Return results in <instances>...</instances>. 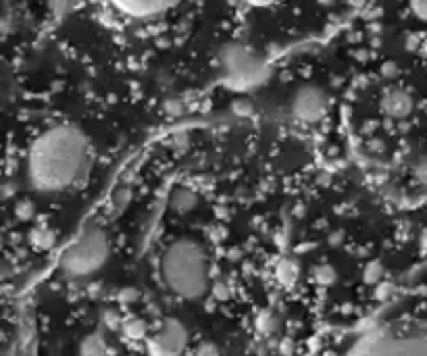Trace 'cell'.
<instances>
[{
	"instance_id": "5bb4252c",
	"label": "cell",
	"mask_w": 427,
	"mask_h": 356,
	"mask_svg": "<svg viewBox=\"0 0 427 356\" xmlns=\"http://www.w3.org/2000/svg\"><path fill=\"white\" fill-rule=\"evenodd\" d=\"M0 240H2V238H0Z\"/></svg>"
},
{
	"instance_id": "8992f818",
	"label": "cell",
	"mask_w": 427,
	"mask_h": 356,
	"mask_svg": "<svg viewBox=\"0 0 427 356\" xmlns=\"http://www.w3.org/2000/svg\"><path fill=\"white\" fill-rule=\"evenodd\" d=\"M115 11L132 19H152L163 15L175 0H109Z\"/></svg>"
},
{
	"instance_id": "3957f363",
	"label": "cell",
	"mask_w": 427,
	"mask_h": 356,
	"mask_svg": "<svg viewBox=\"0 0 427 356\" xmlns=\"http://www.w3.org/2000/svg\"><path fill=\"white\" fill-rule=\"evenodd\" d=\"M111 259V238L109 233L98 227H86L63 252L61 257V271L67 277L84 279L98 273Z\"/></svg>"
},
{
	"instance_id": "7c38bea8",
	"label": "cell",
	"mask_w": 427,
	"mask_h": 356,
	"mask_svg": "<svg viewBox=\"0 0 427 356\" xmlns=\"http://www.w3.org/2000/svg\"><path fill=\"white\" fill-rule=\"evenodd\" d=\"M242 2H246V4H250V6H256V8H265V6L276 4L278 0H242Z\"/></svg>"
},
{
	"instance_id": "7a4b0ae2",
	"label": "cell",
	"mask_w": 427,
	"mask_h": 356,
	"mask_svg": "<svg viewBox=\"0 0 427 356\" xmlns=\"http://www.w3.org/2000/svg\"><path fill=\"white\" fill-rule=\"evenodd\" d=\"M161 279L182 300H198L211 288V259L192 238H178L161 254Z\"/></svg>"
},
{
	"instance_id": "ba28073f",
	"label": "cell",
	"mask_w": 427,
	"mask_h": 356,
	"mask_svg": "<svg viewBox=\"0 0 427 356\" xmlns=\"http://www.w3.org/2000/svg\"><path fill=\"white\" fill-rule=\"evenodd\" d=\"M223 63H225V71L234 80H246L248 75H254L256 71L254 59L244 48H230V52L223 56Z\"/></svg>"
},
{
	"instance_id": "5b68a950",
	"label": "cell",
	"mask_w": 427,
	"mask_h": 356,
	"mask_svg": "<svg viewBox=\"0 0 427 356\" xmlns=\"http://www.w3.org/2000/svg\"><path fill=\"white\" fill-rule=\"evenodd\" d=\"M186 342H188L186 327L180 321L167 319V321H163L159 331L152 336L150 350L156 352V355H175V352L184 350Z\"/></svg>"
},
{
	"instance_id": "4fadbf2b",
	"label": "cell",
	"mask_w": 427,
	"mask_h": 356,
	"mask_svg": "<svg viewBox=\"0 0 427 356\" xmlns=\"http://www.w3.org/2000/svg\"><path fill=\"white\" fill-rule=\"evenodd\" d=\"M426 244H427V231H426Z\"/></svg>"
},
{
	"instance_id": "52a82bcc",
	"label": "cell",
	"mask_w": 427,
	"mask_h": 356,
	"mask_svg": "<svg viewBox=\"0 0 427 356\" xmlns=\"http://www.w3.org/2000/svg\"><path fill=\"white\" fill-rule=\"evenodd\" d=\"M413 96L407 90H388L381 98V109L392 119H407L413 113Z\"/></svg>"
},
{
	"instance_id": "8fae6325",
	"label": "cell",
	"mask_w": 427,
	"mask_h": 356,
	"mask_svg": "<svg viewBox=\"0 0 427 356\" xmlns=\"http://www.w3.org/2000/svg\"><path fill=\"white\" fill-rule=\"evenodd\" d=\"M415 176L427 188V159L426 161H419V165L415 167Z\"/></svg>"
},
{
	"instance_id": "9c48e42d",
	"label": "cell",
	"mask_w": 427,
	"mask_h": 356,
	"mask_svg": "<svg viewBox=\"0 0 427 356\" xmlns=\"http://www.w3.org/2000/svg\"><path fill=\"white\" fill-rule=\"evenodd\" d=\"M196 200L198 198H196V194L192 192L190 188H180V190H175V194L171 198V207H173V211L186 215V213L196 209Z\"/></svg>"
},
{
	"instance_id": "277c9868",
	"label": "cell",
	"mask_w": 427,
	"mask_h": 356,
	"mask_svg": "<svg viewBox=\"0 0 427 356\" xmlns=\"http://www.w3.org/2000/svg\"><path fill=\"white\" fill-rule=\"evenodd\" d=\"M330 109V96L317 86H302L290 98V113L300 123H319Z\"/></svg>"
},
{
	"instance_id": "6da1fadb",
	"label": "cell",
	"mask_w": 427,
	"mask_h": 356,
	"mask_svg": "<svg viewBox=\"0 0 427 356\" xmlns=\"http://www.w3.org/2000/svg\"><path fill=\"white\" fill-rule=\"evenodd\" d=\"M90 167V140L73 123H56L36 135L25 159L27 181L40 194L75 190L88 178Z\"/></svg>"
},
{
	"instance_id": "30bf717a",
	"label": "cell",
	"mask_w": 427,
	"mask_h": 356,
	"mask_svg": "<svg viewBox=\"0 0 427 356\" xmlns=\"http://www.w3.org/2000/svg\"><path fill=\"white\" fill-rule=\"evenodd\" d=\"M411 11L419 21L427 23V0H411Z\"/></svg>"
}]
</instances>
